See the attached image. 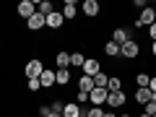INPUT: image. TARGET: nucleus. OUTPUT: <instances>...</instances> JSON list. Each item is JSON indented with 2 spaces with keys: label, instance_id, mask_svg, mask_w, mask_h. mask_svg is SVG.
Returning <instances> with one entry per match:
<instances>
[{
  "label": "nucleus",
  "instance_id": "8",
  "mask_svg": "<svg viewBox=\"0 0 156 117\" xmlns=\"http://www.w3.org/2000/svg\"><path fill=\"white\" fill-rule=\"evenodd\" d=\"M107 104H109L112 109H120V107H125V94H122V91H109V96H107Z\"/></svg>",
  "mask_w": 156,
  "mask_h": 117
},
{
  "label": "nucleus",
  "instance_id": "35",
  "mask_svg": "<svg viewBox=\"0 0 156 117\" xmlns=\"http://www.w3.org/2000/svg\"><path fill=\"white\" fill-rule=\"evenodd\" d=\"M50 117H62V115H50Z\"/></svg>",
  "mask_w": 156,
  "mask_h": 117
},
{
  "label": "nucleus",
  "instance_id": "27",
  "mask_svg": "<svg viewBox=\"0 0 156 117\" xmlns=\"http://www.w3.org/2000/svg\"><path fill=\"white\" fill-rule=\"evenodd\" d=\"M52 115H62V109H65V104H62V101H52Z\"/></svg>",
  "mask_w": 156,
  "mask_h": 117
},
{
  "label": "nucleus",
  "instance_id": "14",
  "mask_svg": "<svg viewBox=\"0 0 156 117\" xmlns=\"http://www.w3.org/2000/svg\"><path fill=\"white\" fill-rule=\"evenodd\" d=\"M62 21H65V18H62V13H50V16H47V29H60L62 26Z\"/></svg>",
  "mask_w": 156,
  "mask_h": 117
},
{
  "label": "nucleus",
  "instance_id": "6",
  "mask_svg": "<svg viewBox=\"0 0 156 117\" xmlns=\"http://www.w3.org/2000/svg\"><path fill=\"white\" fill-rule=\"evenodd\" d=\"M81 70H83V76L94 78L96 73H101V65H99V60H94V57H89V60L83 62V68H81Z\"/></svg>",
  "mask_w": 156,
  "mask_h": 117
},
{
  "label": "nucleus",
  "instance_id": "1",
  "mask_svg": "<svg viewBox=\"0 0 156 117\" xmlns=\"http://www.w3.org/2000/svg\"><path fill=\"white\" fill-rule=\"evenodd\" d=\"M151 23H156V8H143L140 18L135 21V29H148Z\"/></svg>",
  "mask_w": 156,
  "mask_h": 117
},
{
  "label": "nucleus",
  "instance_id": "12",
  "mask_svg": "<svg viewBox=\"0 0 156 117\" xmlns=\"http://www.w3.org/2000/svg\"><path fill=\"white\" fill-rule=\"evenodd\" d=\"M39 83H42V89H50V86H55V70H44L42 76H39Z\"/></svg>",
  "mask_w": 156,
  "mask_h": 117
},
{
  "label": "nucleus",
  "instance_id": "26",
  "mask_svg": "<svg viewBox=\"0 0 156 117\" xmlns=\"http://www.w3.org/2000/svg\"><path fill=\"white\" fill-rule=\"evenodd\" d=\"M143 115H151V117L156 115V101H154V99H151L148 104H143Z\"/></svg>",
  "mask_w": 156,
  "mask_h": 117
},
{
  "label": "nucleus",
  "instance_id": "16",
  "mask_svg": "<svg viewBox=\"0 0 156 117\" xmlns=\"http://www.w3.org/2000/svg\"><path fill=\"white\" fill-rule=\"evenodd\" d=\"M78 89L89 94V91L94 89V78H89V76H81V78H78Z\"/></svg>",
  "mask_w": 156,
  "mask_h": 117
},
{
  "label": "nucleus",
  "instance_id": "15",
  "mask_svg": "<svg viewBox=\"0 0 156 117\" xmlns=\"http://www.w3.org/2000/svg\"><path fill=\"white\" fill-rule=\"evenodd\" d=\"M76 3H73V0H65V8H62V18H65V21H70V18H76Z\"/></svg>",
  "mask_w": 156,
  "mask_h": 117
},
{
  "label": "nucleus",
  "instance_id": "11",
  "mask_svg": "<svg viewBox=\"0 0 156 117\" xmlns=\"http://www.w3.org/2000/svg\"><path fill=\"white\" fill-rule=\"evenodd\" d=\"M55 62H57V70H68V68H70V55L60 50V52L55 55Z\"/></svg>",
  "mask_w": 156,
  "mask_h": 117
},
{
  "label": "nucleus",
  "instance_id": "36",
  "mask_svg": "<svg viewBox=\"0 0 156 117\" xmlns=\"http://www.w3.org/2000/svg\"><path fill=\"white\" fill-rule=\"evenodd\" d=\"M120 117H130V115H120Z\"/></svg>",
  "mask_w": 156,
  "mask_h": 117
},
{
  "label": "nucleus",
  "instance_id": "19",
  "mask_svg": "<svg viewBox=\"0 0 156 117\" xmlns=\"http://www.w3.org/2000/svg\"><path fill=\"white\" fill-rule=\"evenodd\" d=\"M55 81H57L60 86L70 83V70H55Z\"/></svg>",
  "mask_w": 156,
  "mask_h": 117
},
{
  "label": "nucleus",
  "instance_id": "3",
  "mask_svg": "<svg viewBox=\"0 0 156 117\" xmlns=\"http://www.w3.org/2000/svg\"><path fill=\"white\" fill-rule=\"evenodd\" d=\"M23 73H26V78H39L42 73H44V62H42V60H29Z\"/></svg>",
  "mask_w": 156,
  "mask_h": 117
},
{
  "label": "nucleus",
  "instance_id": "5",
  "mask_svg": "<svg viewBox=\"0 0 156 117\" xmlns=\"http://www.w3.org/2000/svg\"><path fill=\"white\" fill-rule=\"evenodd\" d=\"M16 13H18L21 18H26V21H29V18L37 13V5H34L31 0H21V3H18V8H16Z\"/></svg>",
  "mask_w": 156,
  "mask_h": 117
},
{
  "label": "nucleus",
  "instance_id": "37",
  "mask_svg": "<svg viewBox=\"0 0 156 117\" xmlns=\"http://www.w3.org/2000/svg\"><path fill=\"white\" fill-rule=\"evenodd\" d=\"M154 117H156V115H154Z\"/></svg>",
  "mask_w": 156,
  "mask_h": 117
},
{
  "label": "nucleus",
  "instance_id": "13",
  "mask_svg": "<svg viewBox=\"0 0 156 117\" xmlns=\"http://www.w3.org/2000/svg\"><path fill=\"white\" fill-rule=\"evenodd\" d=\"M99 11H101V8H99V3H96V0H86V3H83V13H86L89 18L99 16Z\"/></svg>",
  "mask_w": 156,
  "mask_h": 117
},
{
  "label": "nucleus",
  "instance_id": "21",
  "mask_svg": "<svg viewBox=\"0 0 156 117\" xmlns=\"http://www.w3.org/2000/svg\"><path fill=\"white\" fill-rule=\"evenodd\" d=\"M83 62H86V57L81 55V50L70 55V65H73V68H83Z\"/></svg>",
  "mask_w": 156,
  "mask_h": 117
},
{
  "label": "nucleus",
  "instance_id": "20",
  "mask_svg": "<svg viewBox=\"0 0 156 117\" xmlns=\"http://www.w3.org/2000/svg\"><path fill=\"white\" fill-rule=\"evenodd\" d=\"M107 83H109V78L104 73H96L94 76V89H107Z\"/></svg>",
  "mask_w": 156,
  "mask_h": 117
},
{
  "label": "nucleus",
  "instance_id": "25",
  "mask_svg": "<svg viewBox=\"0 0 156 117\" xmlns=\"http://www.w3.org/2000/svg\"><path fill=\"white\" fill-rule=\"evenodd\" d=\"M86 117H104V109L101 107H91V109H86Z\"/></svg>",
  "mask_w": 156,
  "mask_h": 117
},
{
  "label": "nucleus",
  "instance_id": "17",
  "mask_svg": "<svg viewBox=\"0 0 156 117\" xmlns=\"http://www.w3.org/2000/svg\"><path fill=\"white\" fill-rule=\"evenodd\" d=\"M135 101L138 104H148L151 101V89H138L135 91Z\"/></svg>",
  "mask_w": 156,
  "mask_h": 117
},
{
  "label": "nucleus",
  "instance_id": "31",
  "mask_svg": "<svg viewBox=\"0 0 156 117\" xmlns=\"http://www.w3.org/2000/svg\"><path fill=\"white\" fill-rule=\"evenodd\" d=\"M148 89H151V91L156 94V78H151V81H148Z\"/></svg>",
  "mask_w": 156,
  "mask_h": 117
},
{
  "label": "nucleus",
  "instance_id": "9",
  "mask_svg": "<svg viewBox=\"0 0 156 117\" xmlns=\"http://www.w3.org/2000/svg\"><path fill=\"white\" fill-rule=\"evenodd\" d=\"M44 26H47V18L42 16V13H34L26 21V29H31V31H39V29H44Z\"/></svg>",
  "mask_w": 156,
  "mask_h": 117
},
{
  "label": "nucleus",
  "instance_id": "24",
  "mask_svg": "<svg viewBox=\"0 0 156 117\" xmlns=\"http://www.w3.org/2000/svg\"><path fill=\"white\" fill-rule=\"evenodd\" d=\"M107 91H122V81H120V78H109Z\"/></svg>",
  "mask_w": 156,
  "mask_h": 117
},
{
  "label": "nucleus",
  "instance_id": "23",
  "mask_svg": "<svg viewBox=\"0 0 156 117\" xmlns=\"http://www.w3.org/2000/svg\"><path fill=\"white\" fill-rule=\"evenodd\" d=\"M104 52H107L109 57H117V55H120V47H117L115 42H107V44H104Z\"/></svg>",
  "mask_w": 156,
  "mask_h": 117
},
{
  "label": "nucleus",
  "instance_id": "2",
  "mask_svg": "<svg viewBox=\"0 0 156 117\" xmlns=\"http://www.w3.org/2000/svg\"><path fill=\"white\" fill-rule=\"evenodd\" d=\"M120 55H122L125 60H135V57L140 55V44L135 39H130V42H125V44L120 47Z\"/></svg>",
  "mask_w": 156,
  "mask_h": 117
},
{
  "label": "nucleus",
  "instance_id": "22",
  "mask_svg": "<svg viewBox=\"0 0 156 117\" xmlns=\"http://www.w3.org/2000/svg\"><path fill=\"white\" fill-rule=\"evenodd\" d=\"M148 81H151V76H146V73H138V76H135L138 89H148Z\"/></svg>",
  "mask_w": 156,
  "mask_h": 117
},
{
  "label": "nucleus",
  "instance_id": "10",
  "mask_svg": "<svg viewBox=\"0 0 156 117\" xmlns=\"http://www.w3.org/2000/svg\"><path fill=\"white\" fill-rule=\"evenodd\" d=\"M86 109H81V104H76V101H68L65 109H62V117H83Z\"/></svg>",
  "mask_w": 156,
  "mask_h": 117
},
{
  "label": "nucleus",
  "instance_id": "28",
  "mask_svg": "<svg viewBox=\"0 0 156 117\" xmlns=\"http://www.w3.org/2000/svg\"><path fill=\"white\" fill-rule=\"evenodd\" d=\"M42 83H39V78H29V91H39Z\"/></svg>",
  "mask_w": 156,
  "mask_h": 117
},
{
  "label": "nucleus",
  "instance_id": "7",
  "mask_svg": "<svg viewBox=\"0 0 156 117\" xmlns=\"http://www.w3.org/2000/svg\"><path fill=\"white\" fill-rule=\"evenodd\" d=\"M112 42H115L117 47H122L125 42H130V31H128V29H122V26H117L115 31H112Z\"/></svg>",
  "mask_w": 156,
  "mask_h": 117
},
{
  "label": "nucleus",
  "instance_id": "29",
  "mask_svg": "<svg viewBox=\"0 0 156 117\" xmlns=\"http://www.w3.org/2000/svg\"><path fill=\"white\" fill-rule=\"evenodd\" d=\"M83 101H89V94H86V91H78V101L76 104H83Z\"/></svg>",
  "mask_w": 156,
  "mask_h": 117
},
{
  "label": "nucleus",
  "instance_id": "18",
  "mask_svg": "<svg viewBox=\"0 0 156 117\" xmlns=\"http://www.w3.org/2000/svg\"><path fill=\"white\" fill-rule=\"evenodd\" d=\"M37 13H42V16H50V13H55V8H52V3H50V0H42V3H39V5H37Z\"/></svg>",
  "mask_w": 156,
  "mask_h": 117
},
{
  "label": "nucleus",
  "instance_id": "4",
  "mask_svg": "<svg viewBox=\"0 0 156 117\" xmlns=\"http://www.w3.org/2000/svg\"><path fill=\"white\" fill-rule=\"evenodd\" d=\"M107 96H109V91H107V89H91V91H89V101H91L94 107L107 104Z\"/></svg>",
  "mask_w": 156,
  "mask_h": 117
},
{
  "label": "nucleus",
  "instance_id": "38",
  "mask_svg": "<svg viewBox=\"0 0 156 117\" xmlns=\"http://www.w3.org/2000/svg\"><path fill=\"white\" fill-rule=\"evenodd\" d=\"M83 117H86V115H83Z\"/></svg>",
  "mask_w": 156,
  "mask_h": 117
},
{
  "label": "nucleus",
  "instance_id": "33",
  "mask_svg": "<svg viewBox=\"0 0 156 117\" xmlns=\"http://www.w3.org/2000/svg\"><path fill=\"white\" fill-rule=\"evenodd\" d=\"M151 50H154V57H156V42H154V47H151Z\"/></svg>",
  "mask_w": 156,
  "mask_h": 117
},
{
  "label": "nucleus",
  "instance_id": "32",
  "mask_svg": "<svg viewBox=\"0 0 156 117\" xmlns=\"http://www.w3.org/2000/svg\"><path fill=\"white\" fill-rule=\"evenodd\" d=\"M104 117H117V115H115V112H104Z\"/></svg>",
  "mask_w": 156,
  "mask_h": 117
},
{
  "label": "nucleus",
  "instance_id": "34",
  "mask_svg": "<svg viewBox=\"0 0 156 117\" xmlns=\"http://www.w3.org/2000/svg\"><path fill=\"white\" fill-rule=\"evenodd\" d=\"M138 117H151V115H143V112H140V115H138Z\"/></svg>",
  "mask_w": 156,
  "mask_h": 117
},
{
  "label": "nucleus",
  "instance_id": "30",
  "mask_svg": "<svg viewBox=\"0 0 156 117\" xmlns=\"http://www.w3.org/2000/svg\"><path fill=\"white\" fill-rule=\"evenodd\" d=\"M148 37H151V42H156V23L148 26Z\"/></svg>",
  "mask_w": 156,
  "mask_h": 117
}]
</instances>
